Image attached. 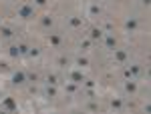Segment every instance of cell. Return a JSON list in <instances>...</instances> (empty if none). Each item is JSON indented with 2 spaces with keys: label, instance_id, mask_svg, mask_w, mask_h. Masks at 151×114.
Segmentation results:
<instances>
[{
  "label": "cell",
  "instance_id": "cell-19",
  "mask_svg": "<svg viewBox=\"0 0 151 114\" xmlns=\"http://www.w3.org/2000/svg\"><path fill=\"white\" fill-rule=\"evenodd\" d=\"M89 12H91V16H99V14H101V8H99V4H93V6L89 8Z\"/></svg>",
  "mask_w": 151,
  "mask_h": 114
},
{
  "label": "cell",
  "instance_id": "cell-3",
  "mask_svg": "<svg viewBox=\"0 0 151 114\" xmlns=\"http://www.w3.org/2000/svg\"><path fill=\"white\" fill-rule=\"evenodd\" d=\"M113 58H115L117 62H121V64H125L129 58V52L127 50H115V54H113Z\"/></svg>",
  "mask_w": 151,
  "mask_h": 114
},
{
  "label": "cell",
  "instance_id": "cell-16",
  "mask_svg": "<svg viewBox=\"0 0 151 114\" xmlns=\"http://www.w3.org/2000/svg\"><path fill=\"white\" fill-rule=\"evenodd\" d=\"M40 24H42L45 28H50V26L55 24V20H52V16H45V18L40 20Z\"/></svg>",
  "mask_w": 151,
  "mask_h": 114
},
{
  "label": "cell",
  "instance_id": "cell-5",
  "mask_svg": "<svg viewBox=\"0 0 151 114\" xmlns=\"http://www.w3.org/2000/svg\"><path fill=\"white\" fill-rule=\"evenodd\" d=\"M123 88H125L127 94H135V92H137V82H135L133 78H129L127 82H125V86H123Z\"/></svg>",
  "mask_w": 151,
  "mask_h": 114
},
{
  "label": "cell",
  "instance_id": "cell-13",
  "mask_svg": "<svg viewBox=\"0 0 151 114\" xmlns=\"http://www.w3.org/2000/svg\"><path fill=\"white\" fill-rule=\"evenodd\" d=\"M123 108V100L121 98H113L111 100V110H121Z\"/></svg>",
  "mask_w": 151,
  "mask_h": 114
},
{
  "label": "cell",
  "instance_id": "cell-17",
  "mask_svg": "<svg viewBox=\"0 0 151 114\" xmlns=\"http://www.w3.org/2000/svg\"><path fill=\"white\" fill-rule=\"evenodd\" d=\"M45 92H47V96H50V98H55V96H57V88H55L52 84H48Z\"/></svg>",
  "mask_w": 151,
  "mask_h": 114
},
{
  "label": "cell",
  "instance_id": "cell-12",
  "mask_svg": "<svg viewBox=\"0 0 151 114\" xmlns=\"http://www.w3.org/2000/svg\"><path fill=\"white\" fill-rule=\"evenodd\" d=\"M2 106H4V108H8V110H16V102L12 100L10 96H8V98H4V102H2Z\"/></svg>",
  "mask_w": 151,
  "mask_h": 114
},
{
  "label": "cell",
  "instance_id": "cell-7",
  "mask_svg": "<svg viewBox=\"0 0 151 114\" xmlns=\"http://www.w3.org/2000/svg\"><path fill=\"white\" fill-rule=\"evenodd\" d=\"M103 40H105V46H107V48H111V50L115 48L117 40H115V36H113V34H107V32H105V34H103Z\"/></svg>",
  "mask_w": 151,
  "mask_h": 114
},
{
  "label": "cell",
  "instance_id": "cell-28",
  "mask_svg": "<svg viewBox=\"0 0 151 114\" xmlns=\"http://www.w3.org/2000/svg\"><path fill=\"white\" fill-rule=\"evenodd\" d=\"M58 62H60V66H67V64H69V60H67V58H60Z\"/></svg>",
  "mask_w": 151,
  "mask_h": 114
},
{
  "label": "cell",
  "instance_id": "cell-15",
  "mask_svg": "<svg viewBox=\"0 0 151 114\" xmlns=\"http://www.w3.org/2000/svg\"><path fill=\"white\" fill-rule=\"evenodd\" d=\"M77 66H79V68L89 66V58H87V56H79V58H77Z\"/></svg>",
  "mask_w": 151,
  "mask_h": 114
},
{
  "label": "cell",
  "instance_id": "cell-21",
  "mask_svg": "<svg viewBox=\"0 0 151 114\" xmlns=\"http://www.w3.org/2000/svg\"><path fill=\"white\" fill-rule=\"evenodd\" d=\"M18 50H20V56L22 54H28V46L26 44H18Z\"/></svg>",
  "mask_w": 151,
  "mask_h": 114
},
{
  "label": "cell",
  "instance_id": "cell-1",
  "mask_svg": "<svg viewBox=\"0 0 151 114\" xmlns=\"http://www.w3.org/2000/svg\"><path fill=\"white\" fill-rule=\"evenodd\" d=\"M35 16V4L32 2H26L22 4L20 8H18V18L20 20H28V18H32Z\"/></svg>",
  "mask_w": 151,
  "mask_h": 114
},
{
  "label": "cell",
  "instance_id": "cell-14",
  "mask_svg": "<svg viewBox=\"0 0 151 114\" xmlns=\"http://www.w3.org/2000/svg\"><path fill=\"white\" fill-rule=\"evenodd\" d=\"M8 56H10V58H18V56H20L18 46H10V48H8Z\"/></svg>",
  "mask_w": 151,
  "mask_h": 114
},
{
  "label": "cell",
  "instance_id": "cell-22",
  "mask_svg": "<svg viewBox=\"0 0 151 114\" xmlns=\"http://www.w3.org/2000/svg\"><path fill=\"white\" fill-rule=\"evenodd\" d=\"M50 42H52V44H60V36H57V34H50Z\"/></svg>",
  "mask_w": 151,
  "mask_h": 114
},
{
  "label": "cell",
  "instance_id": "cell-10",
  "mask_svg": "<svg viewBox=\"0 0 151 114\" xmlns=\"http://www.w3.org/2000/svg\"><path fill=\"white\" fill-rule=\"evenodd\" d=\"M69 24H70V28H81V26H83V20L79 18V16H70V18H69Z\"/></svg>",
  "mask_w": 151,
  "mask_h": 114
},
{
  "label": "cell",
  "instance_id": "cell-18",
  "mask_svg": "<svg viewBox=\"0 0 151 114\" xmlns=\"http://www.w3.org/2000/svg\"><path fill=\"white\" fill-rule=\"evenodd\" d=\"M47 84H52V86H57V84H58L57 74H48V76H47Z\"/></svg>",
  "mask_w": 151,
  "mask_h": 114
},
{
  "label": "cell",
  "instance_id": "cell-4",
  "mask_svg": "<svg viewBox=\"0 0 151 114\" xmlns=\"http://www.w3.org/2000/svg\"><path fill=\"white\" fill-rule=\"evenodd\" d=\"M83 80H85V74L81 72V68H77V70H73V72H70V82H77V84H81Z\"/></svg>",
  "mask_w": 151,
  "mask_h": 114
},
{
  "label": "cell",
  "instance_id": "cell-27",
  "mask_svg": "<svg viewBox=\"0 0 151 114\" xmlns=\"http://www.w3.org/2000/svg\"><path fill=\"white\" fill-rule=\"evenodd\" d=\"M83 82H85V84H87L89 88H93V86H95V82H93V80H87V78H85V80H83Z\"/></svg>",
  "mask_w": 151,
  "mask_h": 114
},
{
  "label": "cell",
  "instance_id": "cell-6",
  "mask_svg": "<svg viewBox=\"0 0 151 114\" xmlns=\"http://www.w3.org/2000/svg\"><path fill=\"white\" fill-rule=\"evenodd\" d=\"M103 34H105V30H101V28H91L89 38L91 40H103Z\"/></svg>",
  "mask_w": 151,
  "mask_h": 114
},
{
  "label": "cell",
  "instance_id": "cell-26",
  "mask_svg": "<svg viewBox=\"0 0 151 114\" xmlns=\"http://www.w3.org/2000/svg\"><path fill=\"white\" fill-rule=\"evenodd\" d=\"M89 110H99V104L97 102H89Z\"/></svg>",
  "mask_w": 151,
  "mask_h": 114
},
{
  "label": "cell",
  "instance_id": "cell-11",
  "mask_svg": "<svg viewBox=\"0 0 151 114\" xmlns=\"http://www.w3.org/2000/svg\"><path fill=\"white\" fill-rule=\"evenodd\" d=\"M129 74H131V78H135V76H139V72H141V66L139 64H131V66H129Z\"/></svg>",
  "mask_w": 151,
  "mask_h": 114
},
{
  "label": "cell",
  "instance_id": "cell-20",
  "mask_svg": "<svg viewBox=\"0 0 151 114\" xmlns=\"http://www.w3.org/2000/svg\"><path fill=\"white\" fill-rule=\"evenodd\" d=\"M38 54H40V50H38V48H35V46H32V48H28V56H30V58H36Z\"/></svg>",
  "mask_w": 151,
  "mask_h": 114
},
{
  "label": "cell",
  "instance_id": "cell-25",
  "mask_svg": "<svg viewBox=\"0 0 151 114\" xmlns=\"http://www.w3.org/2000/svg\"><path fill=\"white\" fill-rule=\"evenodd\" d=\"M91 42H93V40H91V38H89V40H85V42H83V44H81V48H83V50H87V48H89V46H91Z\"/></svg>",
  "mask_w": 151,
  "mask_h": 114
},
{
  "label": "cell",
  "instance_id": "cell-2",
  "mask_svg": "<svg viewBox=\"0 0 151 114\" xmlns=\"http://www.w3.org/2000/svg\"><path fill=\"white\" fill-rule=\"evenodd\" d=\"M24 82H26V74H24L22 70H16V72L12 74V84H14V86H22Z\"/></svg>",
  "mask_w": 151,
  "mask_h": 114
},
{
  "label": "cell",
  "instance_id": "cell-9",
  "mask_svg": "<svg viewBox=\"0 0 151 114\" xmlns=\"http://www.w3.org/2000/svg\"><path fill=\"white\" fill-rule=\"evenodd\" d=\"M0 34H2V38H12L14 36V30H12L10 26H2L0 28Z\"/></svg>",
  "mask_w": 151,
  "mask_h": 114
},
{
  "label": "cell",
  "instance_id": "cell-8",
  "mask_svg": "<svg viewBox=\"0 0 151 114\" xmlns=\"http://www.w3.org/2000/svg\"><path fill=\"white\" fill-rule=\"evenodd\" d=\"M125 28H127L129 32H135V30H137V18H133V16L127 18V20H125Z\"/></svg>",
  "mask_w": 151,
  "mask_h": 114
},
{
  "label": "cell",
  "instance_id": "cell-29",
  "mask_svg": "<svg viewBox=\"0 0 151 114\" xmlns=\"http://www.w3.org/2000/svg\"><path fill=\"white\" fill-rule=\"evenodd\" d=\"M141 2H143V6H145V8H147V6L151 4V0H141Z\"/></svg>",
  "mask_w": 151,
  "mask_h": 114
},
{
  "label": "cell",
  "instance_id": "cell-24",
  "mask_svg": "<svg viewBox=\"0 0 151 114\" xmlns=\"http://www.w3.org/2000/svg\"><path fill=\"white\" fill-rule=\"evenodd\" d=\"M47 2H48V0H32V4H35V6H45Z\"/></svg>",
  "mask_w": 151,
  "mask_h": 114
},
{
  "label": "cell",
  "instance_id": "cell-23",
  "mask_svg": "<svg viewBox=\"0 0 151 114\" xmlns=\"http://www.w3.org/2000/svg\"><path fill=\"white\" fill-rule=\"evenodd\" d=\"M67 90H69V92H75V90H77V82H70V84H67Z\"/></svg>",
  "mask_w": 151,
  "mask_h": 114
}]
</instances>
